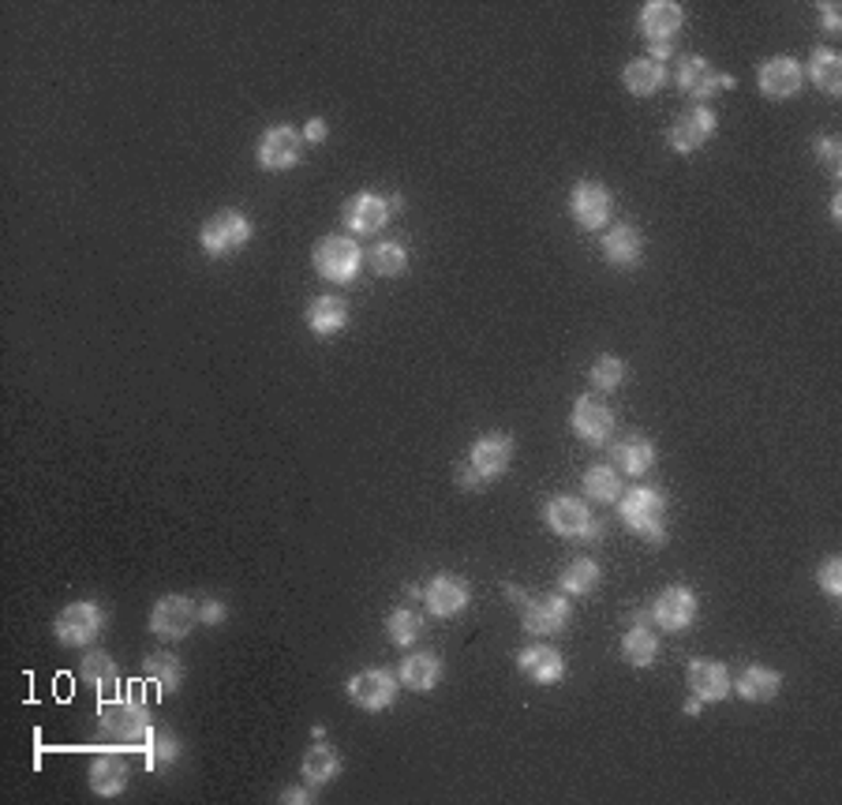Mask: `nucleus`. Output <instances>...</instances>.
I'll use <instances>...</instances> for the list:
<instances>
[{
  "mask_svg": "<svg viewBox=\"0 0 842 805\" xmlns=\"http://www.w3.org/2000/svg\"><path fill=\"white\" fill-rule=\"evenodd\" d=\"M667 509H670V502L659 487H633V491H622V498H618L622 525L651 547H663L670 539L667 536Z\"/></svg>",
  "mask_w": 842,
  "mask_h": 805,
  "instance_id": "obj_1",
  "label": "nucleus"
},
{
  "mask_svg": "<svg viewBox=\"0 0 842 805\" xmlns=\"http://www.w3.org/2000/svg\"><path fill=\"white\" fill-rule=\"evenodd\" d=\"M98 731L106 734L109 742L125 745V750H139V745H147L150 734H154V719H150L139 697H120L101 705Z\"/></svg>",
  "mask_w": 842,
  "mask_h": 805,
  "instance_id": "obj_2",
  "label": "nucleus"
},
{
  "mask_svg": "<svg viewBox=\"0 0 842 805\" xmlns=\"http://www.w3.org/2000/svg\"><path fill=\"white\" fill-rule=\"evenodd\" d=\"M506 595L520 603V626L532 637H554L570 626V595L562 592H543V595H525L517 584H506Z\"/></svg>",
  "mask_w": 842,
  "mask_h": 805,
  "instance_id": "obj_3",
  "label": "nucleus"
},
{
  "mask_svg": "<svg viewBox=\"0 0 842 805\" xmlns=\"http://www.w3.org/2000/svg\"><path fill=\"white\" fill-rule=\"evenodd\" d=\"M637 26L651 50V61L663 64L667 56L674 53V37L681 34V26H686V12H681V4H674V0H648L637 15Z\"/></svg>",
  "mask_w": 842,
  "mask_h": 805,
  "instance_id": "obj_4",
  "label": "nucleus"
},
{
  "mask_svg": "<svg viewBox=\"0 0 842 805\" xmlns=\"http://www.w3.org/2000/svg\"><path fill=\"white\" fill-rule=\"evenodd\" d=\"M543 520H547V528H551L554 536H562V539H581V544H600L603 539V525L592 517L589 502H581L573 495L547 498Z\"/></svg>",
  "mask_w": 842,
  "mask_h": 805,
  "instance_id": "obj_5",
  "label": "nucleus"
},
{
  "mask_svg": "<svg viewBox=\"0 0 842 805\" xmlns=\"http://www.w3.org/2000/svg\"><path fill=\"white\" fill-rule=\"evenodd\" d=\"M674 83L678 90L686 94V98H693L697 106H704V101H712L719 90H734L737 79L726 72H719L708 56H681L678 61V72H674Z\"/></svg>",
  "mask_w": 842,
  "mask_h": 805,
  "instance_id": "obj_6",
  "label": "nucleus"
},
{
  "mask_svg": "<svg viewBox=\"0 0 842 805\" xmlns=\"http://www.w3.org/2000/svg\"><path fill=\"white\" fill-rule=\"evenodd\" d=\"M311 262H315L319 278H326V281H334V286H341V281H353L356 273H359L364 251H359V244L353 240V236L330 233V236H323V240L315 244V251H311Z\"/></svg>",
  "mask_w": 842,
  "mask_h": 805,
  "instance_id": "obj_7",
  "label": "nucleus"
},
{
  "mask_svg": "<svg viewBox=\"0 0 842 805\" xmlns=\"http://www.w3.org/2000/svg\"><path fill=\"white\" fill-rule=\"evenodd\" d=\"M248 240H251V217L240 211H217L206 217L203 229H198V244H203V251L214 255V259L248 248Z\"/></svg>",
  "mask_w": 842,
  "mask_h": 805,
  "instance_id": "obj_8",
  "label": "nucleus"
},
{
  "mask_svg": "<svg viewBox=\"0 0 842 805\" xmlns=\"http://www.w3.org/2000/svg\"><path fill=\"white\" fill-rule=\"evenodd\" d=\"M397 675L386 667H367V670H356L353 678H348V700H353L356 708H364V712H386V708H393L397 700Z\"/></svg>",
  "mask_w": 842,
  "mask_h": 805,
  "instance_id": "obj_9",
  "label": "nucleus"
},
{
  "mask_svg": "<svg viewBox=\"0 0 842 805\" xmlns=\"http://www.w3.org/2000/svg\"><path fill=\"white\" fill-rule=\"evenodd\" d=\"M101 626H106V611L87 600L68 603V608L53 619V633L64 648H83V644H90L101 633Z\"/></svg>",
  "mask_w": 842,
  "mask_h": 805,
  "instance_id": "obj_10",
  "label": "nucleus"
},
{
  "mask_svg": "<svg viewBox=\"0 0 842 805\" xmlns=\"http://www.w3.org/2000/svg\"><path fill=\"white\" fill-rule=\"evenodd\" d=\"M719 131V117L715 109L708 106H689L686 112H678L674 125L667 128V147L674 154H697L700 147L708 143Z\"/></svg>",
  "mask_w": 842,
  "mask_h": 805,
  "instance_id": "obj_11",
  "label": "nucleus"
},
{
  "mask_svg": "<svg viewBox=\"0 0 842 805\" xmlns=\"http://www.w3.org/2000/svg\"><path fill=\"white\" fill-rule=\"evenodd\" d=\"M304 154V131L292 125H273L262 131L259 147H255V158L267 173H285Z\"/></svg>",
  "mask_w": 842,
  "mask_h": 805,
  "instance_id": "obj_12",
  "label": "nucleus"
},
{
  "mask_svg": "<svg viewBox=\"0 0 842 805\" xmlns=\"http://www.w3.org/2000/svg\"><path fill=\"white\" fill-rule=\"evenodd\" d=\"M198 626V603L187 595H162L150 611V633L162 641H184Z\"/></svg>",
  "mask_w": 842,
  "mask_h": 805,
  "instance_id": "obj_13",
  "label": "nucleus"
},
{
  "mask_svg": "<svg viewBox=\"0 0 842 805\" xmlns=\"http://www.w3.org/2000/svg\"><path fill=\"white\" fill-rule=\"evenodd\" d=\"M648 611H651V626H659L663 633H686L697 622L700 600L697 592L681 589V584H670V589L656 595V603H651Z\"/></svg>",
  "mask_w": 842,
  "mask_h": 805,
  "instance_id": "obj_14",
  "label": "nucleus"
},
{
  "mask_svg": "<svg viewBox=\"0 0 842 805\" xmlns=\"http://www.w3.org/2000/svg\"><path fill=\"white\" fill-rule=\"evenodd\" d=\"M514 453H517V447H514V439H509V434L487 431V434H479V439L472 442L468 465L476 469L479 480L490 483V480H503L506 476V469L514 465Z\"/></svg>",
  "mask_w": 842,
  "mask_h": 805,
  "instance_id": "obj_15",
  "label": "nucleus"
},
{
  "mask_svg": "<svg viewBox=\"0 0 842 805\" xmlns=\"http://www.w3.org/2000/svg\"><path fill=\"white\" fill-rule=\"evenodd\" d=\"M570 428L581 442L589 447H607L611 434H614V412L611 405H603L595 394H584L573 401V416H570Z\"/></svg>",
  "mask_w": 842,
  "mask_h": 805,
  "instance_id": "obj_16",
  "label": "nucleus"
},
{
  "mask_svg": "<svg viewBox=\"0 0 842 805\" xmlns=\"http://www.w3.org/2000/svg\"><path fill=\"white\" fill-rule=\"evenodd\" d=\"M756 87H760L764 98L787 101L806 87V68L794 56H768L760 64V72H756Z\"/></svg>",
  "mask_w": 842,
  "mask_h": 805,
  "instance_id": "obj_17",
  "label": "nucleus"
},
{
  "mask_svg": "<svg viewBox=\"0 0 842 805\" xmlns=\"http://www.w3.org/2000/svg\"><path fill=\"white\" fill-rule=\"evenodd\" d=\"M468 600H472V589L461 573H434L428 589H423V603H428L434 619H457V614L468 608Z\"/></svg>",
  "mask_w": 842,
  "mask_h": 805,
  "instance_id": "obj_18",
  "label": "nucleus"
},
{
  "mask_svg": "<svg viewBox=\"0 0 842 805\" xmlns=\"http://www.w3.org/2000/svg\"><path fill=\"white\" fill-rule=\"evenodd\" d=\"M570 214L581 229L589 233L603 229L611 222V192L603 184H595V180H581L570 192Z\"/></svg>",
  "mask_w": 842,
  "mask_h": 805,
  "instance_id": "obj_19",
  "label": "nucleus"
},
{
  "mask_svg": "<svg viewBox=\"0 0 842 805\" xmlns=\"http://www.w3.org/2000/svg\"><path fill=\"white\" fill-rule=\"evenodd\" d=\"M517 670L536 686H558L565 678V659L551 644H528L517 652Z\"/></svg>",
  "mask_w": 842,
  "mask_h": 805,
  "instance_id": "obj_20",
  "label": "nucleus"
},
{
  "mask_svg": "<svg viewBox=\"0 0 842 805\" xmlns=\"http://www.w3.org/2000/svg\"><path fill=\"white\" fill-rule=\"evenodd\" d=\"M341 217H345V225L353 236H375L386 222H390V203L375 192H359L345 203Z\"/></svg>",
  "mask_w": 842,
  "mask_h": 805,
  "instance_id": "obj_21",
  "label": "nucleus"
},
{
  "mask_svg": "<svg viewBox=\"0 0 842 805\" xmlns=\"http://www.w3.org/2000/svg\"><path fill=\"white\" fill-rule=\"evenodd\" d=\"M603 262H611V267L618 270H629L640 262V255H645V236H640L637 225L622 222V225H611L607 233H603Z\"/></svg>",
  "mask_w": 842,
  "mask_h": 805,
  "instance_id": "obj_22",
  "label": "nucleus"
},
{
  "mask_svg": "<svg viewBox=\"0 0 842 805\" xmlns=\"http://www.w3.org/2000/svg\"><path fill=\"white\" fill-rule=\"evenodd\" d=\"M689 694L700 700H726L731 697V670L719 659H693L686 667Z\"/></svg>",
  "mask_w": 842,
  "mask_h": 805,
  "instance_id": "obj_23",
  "label": "nucleus"
},
{
  "mask_svg": "<svg viewBox=\"0 0 842 805\" xmlns=\"http://www.w3.org/2000/svg\"><path fill=\"white\" fill-rule=\"evenodd\" d=\"M656 458H659L656 442L645 439V434H629V439H622V442H614L611 447V465L618 472H626V476H633V480L648 476L651 465H656Z\"/></svg>",
  "mask_w": 842,
  "mask_h": 805,
  "instance_id": "obj_24",
  "label": "nucleus"
},
{
  "mask_svg": "<svg viewBox=\"0 0 842 805\" xmlns=\"http://www.w3.org/2000/svg\"><path fill=\"white\" fill-rule=\"evenodd\" d=\"M667 79H670L667 64L651 61V56H633L626 68H622V87H626L633 98H651V94L667 87Z\"/></svg>",
  "mask_w": 842,
  "mask_h": 805,
  "instance_id": "obj_25",
  "label": "nucleus"
},
{
  "mask_svg": "<svg viewBox=\"0 0 842 805\" xmlns=\"http://www.w3.org/2000/svg\"><path fill=\"white\" fill-rule=\"evenodd\" d=\"M87 780H90V791L98 794V798H117V794H125V787H128L131 769H128L125 756L101 753V756H94L90 761Z\"/></svg>",
  "mask_w": 842,
  "mask_h": 805,
  "instance_id": "obj_26",
  "label": "nucleus"
},
{
  "mask_svg": "<svg viewBox=\"0 0 842 805\" xmlns=\"http://www.w3.org/2000/svg\"><path fill=\"white\" fill-rule=\"evenodd\" d=\"M397 681L412 694H431L442 681V659L434 652H409L397 667Z\"/></svg>",
  "mask_w": 842,
  "mask_h": 805,
  "instance_id": "obj_27",
  "label": "nucleus"
},
{
  "mask_svg": "<svg viewBox=\"0 0 842 805\" xmlns=\"http://www.w3.org/2000/svg\"><path fill=\"white\" fill-rule=\"evenodd\" d=\"M731 689H737V697L749 700V705H768V700L779 697L782 675L775 667H760V663H753V667H745L742 675H737V681Z\"/></svg>",
  "mask_w": 842,
  "mask_h": 805,
  "instance_id": "obj_28",
  "label": "nucleus"
},
{
  "mask_svg": "<svg viewBox=\"0 0 842 805\" xmlns=\"http://www.w3.org/2000/svg\"><path fill=\"white\" fill-rule=\"evenodd\" d=\"M307 330L311 334H319V337H334V334H341L345 330V322H348V304L341 297H334V292H323V297H315L307 304Z\"/></svg>",
  "mask_w": 842,
  "mask_h": 805,
  "instance_id": "obj_29",
  "label": "nucleus"
},
{
  "mask_svg": "<svg viewBox=\"0 0 842 805\" xmlns=\"http://www.w3.org/2000/svg\"><path fill=\"white\" fill-rule=\"evenodd\" d=\"M622 659L637 670H645L659 659V633L651 630V622H629L626 637H622Z\"/></svg>",
  "mask_w": 842,
  "mask_h": 805,
  "instance_id": "obj_30",
  "label": "nucleus"
},
{
  "mask_svg": "<svg viewBox=\"0 0 842 805\" xmlns=\"http://www.w3.org/2000/svg\"><path fill=\"white\" fill-rule=\"evenodd\" d=\"M806 75L812 79V87L831 94V98H835V94H842V56H839L835 50H831V45H820V50L809 56Z\"/></svg>",
  "mask_w": 842,
  "mask_h": 805,
  "instance_id": "obj_31",
  "label": "nucleus"
},
{
  "mask_svg": "<svg viewBox=\"0 0 842 805\" xmlns=\"http://www.w3.org/2000/svg\"><path fill=\"white\" fill-rule=\"evenodd\" d=\"M603 581V570H600V562L595 558H573L570 566H565L562 573H558V589H562V595H592L595 592V584Z\"/></svg>",
  "mask_w": 842,
  "mask_h": 805,
  "instance_id": "obj_32",
  "label": "nucleus"
},
{
  "mask_svg": "<svg viewBox=\"0 0 842 805\" xmlns=\"http://www.w3.org/2000/svg\"><path fill=\"white\" fill-rule=\"evenodd\" d=\"M143 675L154 681L162 694H176L184 686V663L173 652H154V656L143 659Z\"/></svg>",
  "mask_w": 842,
  "mask_h": 805,
  "instance_id": "obj_33",
  "label": "nucleus"
},
{
  "mask_svg": "<svg viewBox=\"0 0 842 805\" xmlns=\"http://www.w3.org/2000/svg\"><path fill=\"white\" fill-rule=\"evenodd\" d=\"M304 780L311 783V787H326V783H334L341 775V756L337 750H330V745H311V750L304 753Z\"/></svg>",
  "mask_w": 842,
  "mask_h": 805,
  "instance_id": "obj_34",
  "label": "nucleus"
},
{
  "mask_svg": "<svg viewBox=\"0 0 842 805\" xmlns=\"http://www.w3.org/2000/svg\"><path fill=\"white\" fill-rule=\"evenodd\" d=\"M367 267H371L378 278H401L409 270V248L401 240H382L367 251Z\"/></svg>",
  "mask_w": 842,
  "mask_h": 805,
  "instance_id": "obj_35",
  "label": "nucleus"
},
{
  "mask_svg": "<svg viewBox=\"0 0 842 805\" xmlns=\"http://www.w3.org/2000/svg\"><path fill=\"white\" fill-rule=\"evenodd\" d=\"M584 495L600 506H611V502L622 498V472L614 465H592L584 472Z\"/></svg>",
  "mask_w": 842,
  "mask_h": 805,
  "instance_id": "obj_36",
  "label": "nucleus"
},
{
  "mask_svg": "<svg viewBox=\"0 0 842 805\" xmlns=\"http://www.w3.org/2000/svg\"><path fill=\"white\" fill-rule=\"evenodd\" d=\"M79 675L87 678L94 689L109 694V689H117V681H120V667H117V659H112L109 652H87L83 663H79Z\"/></svg>",
  "mask_w": 842,
  "mask_h": 805,
  "instance_id": "obj_37",
  "label": "nucleus"
},
{
  "mask_svg": "<svg viewBox=\"0 0 842 805\" xmlns=\"http://www.w3.org/2000/svg\"><path fill=\"white\" fill-rule=\"evenodd\" d=\"M423 633V619L412 608H393L386 614V637H390L397 648H409V644L420 641Z\"/></svg>",
  "mask_w": 842,
  "mask_h": 805,
  "instance_id": "obj_38",
  "label": "nucleus"
},
{
  "mask_svg": "<svg viewBox=\"0 0 842 805\" xmlns=\"http://www.w3.org/2000/svg\"><path fill=\"white\" fill-rule=\"evenodd\" d=\"M626 375H629V367H626V359H622V356H600V359L592 364V372H589L592 386H595L600 394L618 390V386L626 383Z\"/></svg>",
  "mask_w": 842,
  "mask_h": 805,
  "instance_id": "obj_39",
  "label": "nucleus"
},
{
  "mask_svg": "<svg viewBox=\"0 0 842 805\" xmlns=\"http://www.w3.org/2000/svg\"><path fill=\"white\" fill-rule=\"evenodd\" d=\"M176 756H180V742L165 731V727H158V731L150 734V742H147V764H150V772H165L169 764H176Z\"/></svg>",
  "mask_w": 842,
  "mask_h": 805,
  "instance_id": "obj_40",
  "label": "nucleus"
},
{
  "mask_svg": "<svg viewBox=\"0 0 842 805\" xmlns=\"http://www.w3.org/2000/svg\"><path fill=\"white\" fill-rule=\"evenodd\" d=\"M817 584L820 592L828 595V600H842V558L831 555L824 566L817 570Z\"/></svg>",
  "mask_w": 842,
  "mask_h": 805,
  "instance_id": "obj_41",
  "label": "nucleus"
},
{
  "mask_svg": "<svg viewBox=\"0 0 842 805\" xmlns=\"http://www.w3.org/2000/svg\"><path fill=\"white\" fill-rule=\"evenodd\" d=\"M817 154L820 161H824V169L831 176H839V165H842V147L835 143V139H820L817 143Z\"/></svg>",
  "mask_w": 842,
  "mask_h": 805,
  "instance_id": "obj_42",
  "label": "nucleus"
},
{
  "mask_svg": "<svg viewBox=\"0 0 842 805\" xmlns=\"http://www.w3.org/2000/svg\"><path fill=\"white\" fill-rule=\"evenodd\" d=\"M225 614H229V608H225L222 600H206V603H198V622H203V626H222Z\"/></svg>",
  "mask_w": 842,
  "mask_h": 805,
  "instance_id": "obj_43",
  "label": "nucleus"
},
{
  "mask_svg": "<svg viewBox=\"0 0 842 805\" xmlns=\"http://www.w3.org/2000/svg\"><path fill=\"white\" fill-rule=\"evenodd\" d=\"M326 136H330V125H326L323 117H311L307 125H304V143L319 147V143H326Z\"/></svg>",
  "mask_w": 842,
  "mask_h": 805,
  "instance_id": "obj_44",
  "label": "nucleus"
},
{
  "mask_svg": "<svg viewBox=\"0 0 842 805\" xmlns=\"http://www.w3.org/2000/svg\"><path fill=\"white\" fill-rule=\"evenodd\" d=\"M842 8L839 4H820V23H824L828 34H839L842 31Z\"/></svg>",
  "mask_w": 842,
  "mask_h": 805,
  "instance_id": "obj_45",
  "label": "nucleus"
},
{
  "mask_svg": "<svg viewBox=\"0 0 842 805\" xmlns=\"http://www.w3.org/2000/svg\"><path fill=\"white\" fill-rule=\"evenodd\" d=\"M457 483H461V487H465V491H472V487H484V480L476 476V469H472L468 461H465V465H461V472H457Z\"/></svg>",
  "mask_w": 842,
  "mask_h": 805,
  "instance_id": "obj_46",
  "label": "nucleus"
},
{
  "mask_svg": "<svg viewBox=\"0 0 842 805\" xmlns=\"http://www.w3.org/2000/svg\"><path fill=\"white\" fill-rule=\"evenodd\" d=\"M281 802H315V794H311L307 787H289V791H281Z\"/></svg>",
  "mask_w": 842,
  "mask_h": 805,
  "instance_id": "obj_47",
  "label": "nucleus"
},
{
  "mask_svg": "<svg viewBox=\"0 0 842 805\" xmlns=\"http://www.w3.org/2000/svg\"><path fill=\"white\" fill-rule=\"evenodd\" d=\"M700 708H704V700L689 694V700H686V716H700Z\"/></svg>",
  "mask_w": 842,
  "mask_h": 805,
  "instance_id": "obj_48",
  "label": "nucleus"
},
{
  "mask_svg": "<svg viewBox=\"0 0 842 805\" xmlns=\"http://www.w3.org/2000/svg\"><path fill=\"white\" fill-rule=\"evenodd\" d=\"M831 217H835V222L842 217V195H835V198H831Z\"/></svg>",
  "mask_w": 842,
  "mask_h": 805,
  "instance_id": "obj_49",
  "label": "nucleus"
}]
</instances>
